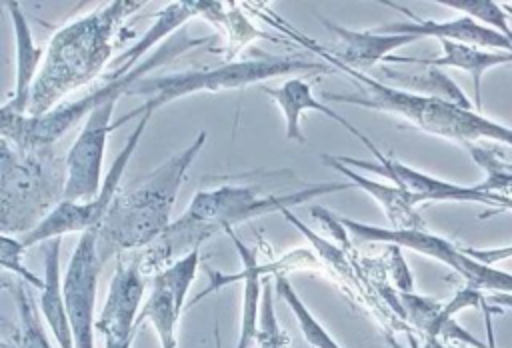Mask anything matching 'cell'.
Returning a JSON list of instances; mask_svg holds the SVG:
<instances>
[{
    "label": "cell",
    "mask_w": 512,
    "mask_h": 348,
    "mask_svg": "<svg viewBox=\"0 0 512 348\" xmlns=\"http://www.w3.org/2000/svg\"><path fill=\"white\" fill-rule=\"evenodd\" d=\"M258 348H288L290 338L280 328L274 312L272 302V286L270 280H264V292H262V306H260V326H258Z\"/></svg>",
    "instance_id": "obj_27"
},
{
    "label": "cell",
    "mask_w": 512,
    "mask_h": 348,
    "mask_svg": "<svg viewBox=\"0 0 512 348\" xmlns=\"http://www.w3.org/2000/svg\"><path fill=\"white\" fill-rule=\"evenodd\" d=\"M60 244L62 238L44 242V280L40 288V308L60 348H74L72 328L64 304L60 280Z\"/></svg>",
    "instance_id": "obj_22"
},
{
    "label": "cell",
    "mask_w": 512,
    "mask_h": 348,
    "mask_svg": "<svg viewBox=\"0 0 512 348\" xmlns=\"http://www.w3.org/2000/svg\"><path fill=\"white\" fill-rule=\"evenodd\" d=\"M24 126H26V116L14 114L12 110L6 108V104L0 106V136L10 138L12 142L22 146Z\"/></svg>",
    "instance_id": "obj_28"
},
{
    "label": "cell",
    "mask_w": 512,
    "mask_h": 348,
    "mask_svg": "<svg viewBox=\"0 0 512 348\" xmlns=\"http://www.w3.org/2000/svg\"><path fill=\"white\" fill-rule=\"evenodd\" d=\"M232 238L238 256L242 260V310H240V328H238V342L236 348H250L258 338L260 326V306H262V292L264 280L262 276L268 272V266H260L256 260V250L246 246L232 230L228 232Z\"/></svg>",
    "instance_id": "obj_21"
},
{
    "label": "cell",
    "mask_w": 512,
    "mask_h": 348,
    "mask_svg": "<svg viewBox=\"0 0 512 348\" xmlns=\"http://www.w3.org/2000/svg\"><path fill=\"white\" fill-rule=\"evenodd\" d=\"M210 38H186L184 42H168L164 44L158 52L152 54V58L140 62L134 70H130L126 76L118 78V80H110L104 82V86L96 88L94 92H90L84 98H78L74 102L62 104L54 110H50L44 116H36L30 118L26 116V126H24V140H22V148L26 150H34V148H42L50 142H54L56 138H60L64 132H68L80 118L88 116L94 108L106 104V102H116L120 96H128L130 88L142 80V74L166 64L168 60L176 58L180 52H186L188 48H196L202 42H208Z\"/></svg>",
    "instance_id": "obj_7"
},
{
    "label": "cell",
    "mask_w": 512,
    "mask_h": 348,
    "mask_svg": "<svg viewBox=\"0 0 512 348\" xmlns=\"http://www.w3.org/2000/svg\"><path fill=\"white\" fill-rule=\"evenodd\" d=\"M440 4L464 12V16L476 20L486 28L492 26V30L500 32L504 38L512 42V26L508 24V14L504 6L492 0H440Z\"/></svg>",
    "instance_id": "obj_25"
},
{
    "label": "cell",
    "mask_w": 512,
    "mask_h": 348,
    "mask_svg": "<svg viewBox=\"0 0 512 348\" xmlns=\"http://www.w3.org/2000/svg\"><path fill=\"white\" fill-rule=\"evenodd\" d=\"M144 290L146 282L140 258L118 262L106 302L94 322V330L104 336V348H132L138 326L136 314Z\"/></svg>",
    "instance_id": "obj_13"
},
{
    "label": "cell",
    "mask_w": 512,
    "mask_h": 348,
    "mask_svg": "<svg viewBox=\"0 0 512 348\" xmlns=\"http://www.w3.org/2000/svg\"><path fill=\"white\" fill-rule=\"evenodd\" d=\"M504 168H506L508 172H512V164H506V162H504Z\"/></svg>",
    "instance_id": "obj_34"
},
{
    "label": "cell",
    "mask_w": 512,
    "mask_h": 348,
    "mask_svg": "<svg viewBox=\"0 0 512 348\" xmlns=\"http://www.w3.org/2000/svg\"><path fill=\"white\" fill-rule=\"evenodd\" d=\"M442 46V56L438 58H406V56H388V62H402V64H426L432 68H460L472 76V92H474V106H482V90L480 82L486 70L502 64L512 62V52H488L470 44H458L452 40H438Z\"/></svg>",
    "instance_id": "obj_18"
},
{
    "label": "cell",
    "mask_w": 512,
    "mask_h": 348,
    "mask_svg": "<svg viewBox=\"0 0 512 348\" xmlns=\"http://www.w3.org/2000/svg\"><path fill=\"white\" fill-rule=\"evenodd\" d=\"M140 6L142 2H110L60 28L34 80L26 116L48 114L60 98L96 78L110 58L114 30Z\"/></svg>",
    "instance_id": "obj_2"
},
{
    "label": "cell",
    "mask_w": 512,
    "mask_h": 348,
    "mask_svg": "<svg viewBox=\"0 0 512 348\" xmlns=\"http://www.w3.org/2000/svg\"><path fill=\"white\" fill-rule=\"evenodd\" d=\"M466 150L470 152L472 160L484 168L486 172V178L476 184L480 190H486V192H494V194H500V196H506L512 200V172H508L504 168V162L498 160L490 148H482V146H476V144H468Z\"/></svg>",
    "instance_id": "obj_26"
},
{
    "label": "cell",
    "mask_w": 512,
    "mask_h": 348,
    "mask_svg": "<svg viewBox=\"0 0 512 348\" xmlns=\"http://www.w3.org/2000/svg\"><path fill=\"white\" fill-rule=\"evenodd\" d=\"M36 158L20 160L8 148H0V228L30 232L64 196V180L46 174Z\"/></svg>",
    "instance_id": "obj_6"
},
{
    "label": "cell",
    "mask_w": 512,
    "mask_h": 348,
    "mask_svg": "<svg viewBox=\"0 0 512 348\" xmlns=\"http://www.w3.org/2000/svg\"><path fill=\"white\" fill-rule=\"evenodd\" d=\"M322 24L338 36L340 46L336 50H322L314 44L310 48L324 56L332 64H340L346 68H352L356 72L370 70L376 62L386 60L396 48L406 46L410 42H416L414 36H402V34H378L374 30L370 32H356L348 30L344 26H338L326 18H320Z\"/></svg>",
    "instance_id": "obj_14"
},
{
    "label": "cell",
    "mask_w": 512,
    "mask_h": 348,
    "mask_svg": "<svg viewBox=\"0 0 512 348\" xmlns=\"http://www.w3.org/2000/svg\"><path fill=\"white\" fill-rule=\"evenodd\" d=\"M114 106L116 102H106L86 116V122L64 160L66 180L62 200L88 202L100 194L102 158L108 134L112 132Z\"/></svg>",
    "instance_id": "obj_12"
},
{
    "label": "cell",
    "mask_w": 512,
    "mask_h": 348,
    "mask_svg": "<svg viewBox=\"0 0 512 348\" xmlns=\"http://www.w3.org/2000/svg\"><path fill=\"white\" fill-rule=\"evenodd\" d=\"M206 12V2H198V0H186V2H174L170 6H166L164 10L154 14V24L142 34V38L130 46L126 52H122L118 58H114L110 62V70L104 76L106 82L110 80H118L122 76H126L130 70H134L142 56L160 40H164L168 34H172L174 30H178L184 22H188L194 16H204Z\"/></svg>",
    "instance_id": "obj_17"
},
{
    "label": "cell",
    "mask_w": 512,
    "mask_h": 348,
    "mask_svg": "<svg viewBox=\"0 0 512 348\" xmlns=\"http://www.w3.org/2000/svg\"><path fill=\"white\" fill-rule=\"evenodd\" d=\"M470 258L486 264V266H494L498 262H504V260H510L512 258V246H502V248H484V250H478V248H462Z\"/></svg>",
    "instance_id": "obj_29"
},
{
    "label": "cell",
    "mask_w": 512,
    "mask_h": 348,
    "mask_svg": "<svg viewBox=\"0 0 512 348\" xmlns=\"http://www.w3.org/2000/svg\"><path fill=\"white\" fill-rule=\"evenodd\" d=\"M150 118H152V114H144V116L138 118V124L132 130V134L128 136L122 152L116 156L114 164L110 166L108 174L104 176L100 194L94 200H88V202L60 200L30 232L20 236L22 248L34 246L38 242H48V240H54V238H62L70 232H80L82 234L90 228L100 226L110 202L118 194L120 178H122L132 154L136 152V146H138Z\"/></svg>",
    "instance_id": "obj_9"
},
{
    "label": "cell",
    "mask_w": 512,
    "mask_h": 348,
    "mask_svg": "<svg viewBox=\"0 0 512 348\" xmlns=\"http://www.w3.org/2000/svg\"><path fill=\"white\" fill-rule=\"evenodd\" d=\"M0 348H4V344H2V342H0Z\"/></svg>",
    "instance_id": "obj_36"
},
{
    "label": "cell",
    "mask_w": 512,
    "mask_h": 348,
    "mask_svg": "<svg viewBox=\"0 0 512 348\" xmlns=\"http://www.w3.org/2000/svg\"><path fill=\"white\" fill-rule=\"evenodd\" d=\"M486 304H500L512 308V294H492L490 298H486Z\"/></svg>",
    "instance_id": "obj_30"
},
{
    "label": "cell",
    "mask_w": 512,
    "mask_h": 348,
    "mask_svg": "<svg viewBox=\"0 0 512 348\" xmlns=\"http://www.w3.org/2000/svg\"><path fill=\"white\" fill-rule=\"evenodd\" d=\"M266 96H270L276 106L282 110L284 120H286V138L288 140H296V142H304V134L300 128V116L306 110H314V112H322L328 118H332L334 122H338L340 126H344L350 134H354L368 150L374 146V142L368 140V136L364 132H360L356 126H352L344 116H340L336 110H332L330 106L318 102L312 94V86L308 82H304L302 78H290L280 86H264L262 88Z\"/></svg>",
    "instance_id": "obj_16"
},
{
    "label": "cell",
    "mask_w": 512,
    "mask_h": 348,
    "mask_svg": "<svg viewBox=\"0 0 512 348\" xmlns=\"http://www.w3.org/2000/svg\"><path fill=\"white\" fill-rule=\"evenodd\" d=\"M204 144L202 130L188 148L170 156L144 182L114 196L98 226L96 250L102 264L122 252L150 246L164 234L172 224L180 184Z\"/></svg>",
    "instance_id": "obj_3"
},
{
    "label": "cell",
    "mask_w": 512,
    "mask_h": 348,
    "mask_svg": "<svg viewBox=\"0 0 512 348\" xmlns=\"http://www.w3.org/2000/svg\"><path fill=\"white\" fill-rule=\"evenodd\" d=\"M214 340H216V348H222V342H220V328H218V320L214 322Z\"/></svg>",
    "instance_id": "obj_32"
},
{
    "label": "cell",
    "mask_w": 512,
    "mask_h": 348,
    "mask_svg": "<svg viewBox=\"0 0 512 348\" xmlns=\"http://www.w3.org/2000/svg\"><path fill=\"white\" fill-rule=\"evenodd\" d=\"M448 348H460V346H448Z\"/></svg>",
    "instance_id": "obj_35"
},
{
    "label": "cell",
    "mask_w": 512,
    "mask_h": 348,
    "mask_svg": "<svg viewBox=\"0 0 512 348\" xmlns=\"http://www.w3.org/2000/svg\"><path fill=\"white\" fill-rule=\"evenodd\" d=\"M276 284V292L278 296L288 304V308L292 310V314L296 316L298 324H300V332L306 338V342L312 348H342L330 334L328 330L314 318V314L306 308V304L300 300V296L296 294V290L292 288V284L286 280V276L278 274L274 278Z\"/></svg>",
    "instance_id": "obj_23"
},
{
    "label": "cell",
    "mask_w": 512,
    "mask_h": 348,
    "mask_svg": "<svg viewBox=\"0 0 512 348\" xmlns=\"http://www.w3.org/2000/svg\"><path fill=\"white\" fill-rule=\"evenodd\" d=\"M350 188H354L350 182H326L288 194L266 196L260 194L256 186H218L214 190H200L190 200L186 212L174 220L154 244L148 246L146 254L140 258L142 272L164 270L194 248H200L210 236L220 232L228 234L244 220L282 212L294 204Z\"/></svg>",
    "instance_id": "obj_1"
},
{
    "label": "cell",
    "mask_w": 512,
    "mask_h": 348,
    "mask_svg": "<svg viewBox=\"0 0 512 348\" xmlns=\"http://www.w3.org/2000/svg\"><path fill=\"white\" fill-rule=\"evenodd\" d=\"M504 10H506V14L512 18V6H504Z\"/></svg>",
    "instance_id": "obj_33"
},
{
    "label": "cell",
    "mask_w": 512,
    "mask_h": 348,
    "mask_svg": "<svg viewBox=\"0 0 512 348\" xmlns=\"http://www.w3.org/2000/svg\"><path fill=\"white\" fill-rule=\"evenodd\" d=\"M98 226L80 234V240L74 248V254L68 262L62 294L72 328L74 348H94V306H96V288L102 262L96 250Z\"/></svg>",
    "instance_id": "obj_11"
},
{
    "label": "cell",
    "mask_w": 512,
    "mask_h": 348,
    "mask_svg": "<svg viewBox=\"0 0 512 348\" xmlns=\"http://www.w3.org/2000/svg\"><path fill=\"white\" fill-rule=\"evenodd\" d=\"M370 152L376 156L378 162H368L360 158H350V156H334L340 164L352 168V170H368L376 172L388 180H392L394 186L402 188L414 206L418 202H440V200H450V202H480L488 204L492 208L500 210H512V200L494 192L480 190L478 186H458L448 180H440L436 176L424 174L420 170H414L398 160H394L388 154H382L378 146L374 144Z\"/></svg>",
    "instance_id": "obj_10"
},
{
    "label": "cell",
    "mask_w": 512,
    "mask_h": 348,
    "mask_svg": "<svg viewBox=\"0 0 512 348\" xmlns=\"http://www.w3.org/2000/svg\"><path fill=\"white\" fill-rule=\"evenodd\" d=\"M338 224L348 230L352 236L360 240L372 242H386L398 248H410L434 260L448 264L456 270L464 280L466 286L474 290H492L494 294H512V272L500 270L496 266H486L474 258H470L462 248H456L452 242L430 234L426 230H390L380 228L374 224L356 222L350 218H338Z\"/></svg>",
    "instance_id": "obj_8"
},
{
    "label": "cell",
    "mask_w": 512,
    "mask_h": 348,
    "mask_svg": "<svg viewBox=\"0 0 512 348\" xmlns=\"http://www.w3.org/2000/svg\"><path fill=\"white\" fill-rule=\"evenodd\" d=\"M334 66L350 74L352 78H356L362 92H354V94L324 92L322 98L328 102L358 104L370 110L394 114L402 120H408L412 126L428 134L460 142L462 146H468L480 138H490V140L512 146V128L498 124L494 120H488L480 112H474L472 108H464L456 102H450L446 98L432 96V94L398 90V88L386 86L376 78L366 76L364 72H356L340 64H334Z\"/></svg>",
    "instance_id": "obj_4"
},
{
    "label": "cell",
    "mask_w": 512,
    "mask_h": 348,
    "mask_svg": "<svg viewBox=\"0 0 512 348\" xmlns=\"http://www.w3.org/2000/svg\"><path fill=\"white\" fill-rule=\"evenodd\" d=\"M322 162L342 172L354 188L368 192L382 206L390 222V230H424V220L420 218V214L414 208V202L402 188L370 180L364 174L340 164L332 154H322Z\"/></svg>",
    "instance_id": "obj_20"
},
{
    "label": "cell",
    "mask_w": 512,
    "mask_h": 348,
    "mask_svg": "<svg viewBox=\"0 0 512 348\" xmlns=\"http://www.w3.org/2000/svg\"><path fill=\"white\" fill-rule=\"evenodd\" d=\"M414 348H448V346H444L438 338H430V336H426V338H424V342H422V344H416Z\"/></svg>",
    "instance_id": "obj_31"
},
{
    "label": "cell",
    "mask_w": 512,
    "mask_h": 348,
    "mask_svg": "<svg viewBox=\"0 0 512 348\" xmlns=\"http://www.w3.org/2000/svg\"><path fill=\"white\" fill-rule=\"evenodd\" d=\"M198 266H200V248H194L186 256L178 258L176 262H172L170 266H166L164 270L154 274V280L162 282L170 290V294L174 296V302L180 310L184 308L186 294L194 282Z\"/></svg>",
    "instance_id": "obj_24"
},
{
    "label": "cell",
    "mask_w": 512,
    "mask_h": 348,
    "mask_svg": "<svg viewBox=\"0 0 512 348\" xmlns=\"http://www.w3.org/2000/svg\"><path fill=\"white\" fill-rule=\"evenodd\" d=\"M8 12L12 18L14 26V36H16V82H14V92L10 100L6 102V108L12 110L14 114L26 116L28 106H30V94L34 80L38 76V66L44 56V48L34 42L30 24L20 10L18 2H8Z\"/></svg>",
    "instance_id": "obj_19"
},
{
    "label": "cell",
    "mask_w": 512,
    "mask_h": 348,
    "mask_svg": "<svg viewBox=\"0 0 512 348\" xmlns=\"http://www.w3.org/2000/svg\"><path fill=\"white\" fill-rule=\"evenodd\" d=\"M396 6V4H394ZM402 12H406L414 22H398V24H388L380 26L374 32L378 34H402V36H414L424 38V36H434L438 40H452L458 44H470L476 48H492V52H512V42L504 38L500 32L486 28L478 24L476 20L468 16H458L452 20L444 22H434V20H418L410 10L396 6Z\"/></svg>",
    "instance_id": "obj_15"
},
{
    "label": "cell",
    "mask_w": 512,
    "mask_h": 348,
    "mask_svg": "<svg viewBox=\"0 0 512 348\" xmlns=\"http://www.w3.org/2000/svg\"><path fill=\"white\" fill-rule=\"evenodd\" d=\"M330 66L324 62L304 60L298 56H272V54H260L258 58L250 60H234L224 62L216 68H204V70H188V72H174L166 76H154V78H142L138 80L128 96H148V100L120 116L116 122H112V130L120 124H126L128 120L140 118L144 114H154L158 108L184 98L192 96L196 92H222L232 88H244L250 84H260L264 80L282 76V74H302V72H328Z\"/></svg>",
    "instance_id": "obj_5"
}]
</instances>
